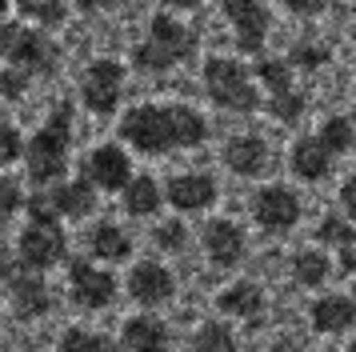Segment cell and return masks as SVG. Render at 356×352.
<instances>
[{
    "instance_id": "obj_1",
    "label": "cell",
    "mask_w": 356,
    "mask_h": 352,
    "mask_svg": "<svg viewBox=\"0 0 356 352\" xmlns=\"http://www.w3.org/2000/svg\"><path fill=\"white\" fill-rule=\"evenodd\" d=\"M120 141L140 157H164L209 141V120L188 104H136L120 116Z\"/></svg>"
},
{
    "instance_id": "obj_2",
    "label": "cell",
    "mask_w": 356,
    "mask_h": 352,
    "mask_svg": "<svg viewBox=\"0 0 356 352\" xmlns=\"http://www.w3.org/2000/svg\"><path fill=\"white\" fill-rule=\"evenodd\" d=\"M72 160V104H56L52 120L24 141V164L36 184H56Z\"/></svg>"
},
{
    "instance_id": "obj_3",
    "label": "cell",
    "mask_w": 356,
    "mask_h": 352,
    "mask_svg": "<svg viewBox=\"0 0 356 352\" xmlns=\"http://www.w3.org/2000/svg\"><path fill=\"white\" fill-rule=\"evenodd\" d=\"M196 48V36L188 24H180L177 16H152V24H148V36L136 45L132 52V61L136 68H145V72H168V68H177L193 56Z\"/></svg>"
},
{
    "instance_id": "obj_4",
    "label": "cell",
    "mask_w": 356,
    "mask_h": 352,
    "mask_svg": "<svg viewBox=\"0 0 356 352\" xmlns=\"http://www.w3.org/2000/svg\"><path fill=\"white\" fill-rule=\"evenodd\" d=\"M204 88H209L212 104H220L228 112H252L260 104L252 72L241 61H232V56H212L204 64Z\"/></svg>"
},
{
    "instance_id": "obj_5",
    "label": "cell",
    "mask_w": 356,
    "mask_h": 352,
    "mask_svg": "<svg viewBox=\"0 0 356 352\" xmlns=\"http://www.w3.org/2000/svg\"><path fill=\"white\" fill-rule=\"evenodd\" d=\"M0 61L8 68H20V72L33 77V72H52L56 61H60V52H56V45L44 32L0 20Z\"/></svg>"
},
{
    "instance_id": "obj_6",
    "label": "cell",
    "mask_w": 356,
    "mask_h": 352,
    "mask_svg": "<svg viewBox=\"0 0 356 352\" xmlns=\"http://www.w3.org/2000/svg\"><path fill=\"white\" fill-rule=\"evenodd\" d=\"M17 260L33 272H44L52 264H60L65 260V228H60V221L56 216H33L29 228L20 232Z\"/></svg>"
},
{
    "instance_id": "obj_7",
    "label": "cell",
    "mask_w": 356,
    "mask_h": 352,
    "mask_svg": "<svg viewBox=\"0 0 356 352\" xmlns=\"http://www.w3.org/2000/svg\"><path fill=\"white\" fill-rule=\"evenodd\" d=\"M120 93H124V68L116 61H92L84 68V80H81V100L88 112L97 116H108V112L120 104Z\"/></svg>"
},
{
    "instance_id": "obj_8",
    "label": "cell",
    "mask_w": 356,
    "mask_h": 352,
    "mask_svg": "<svg viewBox=\"0 0 356 352\" xmlns=\"http://www.w3.org/2000/svg\"><path fill=\"white\" fill-rule=\"evenodd\" d=\"M252 221L264 232H289L300 221V196L284 184H268L252 196Z\"/></svg>"
},
{
    "instance_id": "obj_9",
    "label": "cell",
    "mask_w": 356,
    "mask_h": 352,
    "mask_svg": "<svg viewBox=\"0 0 356 352\" xmlns=\"http://www.w3.org/2000/svg\"><path fill=\"white\" fill-rule=\"evenodd\" d=\"M225 16H228V24H232L236 48H244V52H260L264 48L268 29H273L264 0H225Z\"/></svg>"
},
{
    "instance_id": "obj_10",
    "label": "cell",
    "mask_w": 356,
    "mask_h": 352,
    "mask_svg": "<svg viewBox=\"0 0 356 352\" xmlns=\"http://www.w3.org/2000/svg\"><path fill=\"white\" fill-rule=\"evenodd\" d=\"M132 176V160L120 144H97L88 157H84V180L92 189L104 192H120Z\"/></svg>"
},
{
    "instance_id": "obj_11",
    "label": "cell",
    "mask_w": 356,
    "mask_h": 352,
    "mask_svg": "<svg viewBox=\"0 0 356 352\" xmlns=\"http://www.w3.org/2000/svg\"><path fill=\"white\" fill-rule=\"evenodd\" d=\"M68 292L81 308H108L116 296V276L100 264H88V260H76L68 269Z\"/></svg>"
},
{
    "instance_id": "obj_12",
    "label": "cell",
    "mask_w": 356,
    "mask_h": 352,
    "mask_svg": "<svg viewBox=\"0 0 356 352\" xmlns=\"http://www.w3.org/2000/svg\"><path fill=\"white\" fill-rule=\"evenodd\" d=\"M164 196H168L172 208H180V212H204V208L216 205L220 189H216V180H212L209 173H177V176H168Z\"/></svg>"
},
{
    "instance_id": "obj_13",
    "label": "cell",
    "mask_w": 356,
    "mask_h": 352,
    "mask_svg": "<svg viewBox=\"0 0 356 352\" xmlns=\"http://www.w3.org/2000/svg\"><path fill=\"white\" fill-rule=\"evenodd\" d=\"M204 256H209L216 269H236L244 256V232L236 221H225V216H216V221L204 224Z\"/></svg>"
},
{
    "instance_id": "obj_14",
    "label": "cell",
    "mask_w": 356,
    "mask_h": 352,
    "mask_svg": "<svg viewBox=\"0 0 356 352\" xmlns=\"http://www.w3.org/2000/svg\"><path fill=\"white\" fill-rule=\"evenodd\" d=\"M40 200H44V208H49L56 221H60V216L81 221V216H88V212L97 208V189H92L84 176H76V180H56L52 192L40 196Z\"/></svg>"
},
{
    "instance_id": "obj_15",
    "label": "cell",
    "mask_w": 356,
    "mask_h": 352,
    "mask_svg": "<svg viewBox=\"0 0 356 352\" xmlns=\"http://www.w3.org/2000/svg\"><path fill=\"white\" fill-rule=\"evenodd\" d=\"M120 349L124 352H172V333L161 317H129L120 328Z\"/></svg>"
},
{
    "instance_id": "obj_16",
    "label": "cell",
    "mask_w": 356,
    "mask_h": 352,
    "mask_svg": "<svg viewBox=\"0 0 356 352\" xmlns=\"http://www.w3.org/2000/svg\"><path fill=\"white\" fill-rule=\"evenodd\" d=\"M172 292H177V280L156 260H140L129 272V296L136 304H164V301H172Z\"/></svg>"
},
{
    "instance_id": "obj_17",
    "label": "cell",
    "mask_w": 356,
    "mask_h": 352,
    "mask_svg": "<svg viewBox=\"0 0 356 352\" xmlns=\"http://www.w3.org/2000/svg\"><path fill=\"white\" fill-rule=\"evenodd\" d=\"M8 304H13V312H17L20 320L49 317L52 292H49V285H44V276H36V272L13 276V285H8Z\"/></svg>"
},
{
    "instance_id": "obj_18",
    "label": "cell",
    "mask_w": 356,
    "mask_h": 352,
    "mask_svg": "<svg viewBox=\"0 0 356 352\" xmlns=\"http://www.w3.org/2000/svg\"><path fill=\"white\" fill-rule=\"evenodd\" d=\"M225 164L236 176H264L273 164V152L260 136H232L225 144Z\"/></svg>"
},
{
    "instance_id": "obj_19",
    "label": "cell",
    "mask_w": 356,
    "mask_h": 352,
    "mask_svg": "<svg viewBox=\"0 0 356 352\" xmlns=\"http://www.w3.org/2000/svg\"><path fill=\"white\" fill-rule=\"evenodd\" d=\"M88 253L97 256L100 264H120L132 256V237L113 221H100L92 232H88Z\"/></svg>"
},
{
    "instance_id": "obj_20",
    "label": "cell",
    "mask_w": 356,
    "mask_h": 352,
    "mask_svg": "<svg viewBox=\"0 0 356 352\" xmlns=\"http://www.w3.org/2000/svg\"><path fill=\"white\" fill-rule=\"evenodd\" d=\"M356 324V308L353 296H321L312 304V328L324 336H340Z\"/></svg>"
},
{
    "instance_id": "obj_21",
    "label": "cell",
    "mask_w": 356,
    "mask_h": 352,
    "mask_svg": "<svg viewBox=\"0 0 356 352\" xmlns=\"http://www.w3.org/2000/svg\"><path fill=\"white\" fill-rule=\"evenodd\" d=\"M216 308L225 312V317H236V320H257L260 308H264V292L260 285L252 280H236V285H228L220 296H216Z\"/></svg>"
},
{
    "instance_id": "obj_22",
    "label": "cell",
    "mask_w": 356,
    "mask_h": 352,
    "mask_svg": "<svg viewBox=\"0 0 356 352\" xmlns=\"http://www.w3.org/2000/svg\"><path fill=\"white\" fill-rule=\"evenodd\" d=\"M332 160L337 157L316 136H300V141L292 144V173L300 176V180H324L328 168H332Z\"/></svg>"
},
{
    "instance_id": "obj_23",
    "label": "cell",
    "mask_w": 356,
    "mask_h": 352,
    "mask_svg": "<svg viewBox=\"0 0 356 352\" xmlns=\"http://www.w3.org/2000/svg\"><path fill=\"white\" fill-rule=\"evenodd\" d=\"M124 212H129V216H152V212H156V208H161V184H156V180H152V176L148 173H132L129 176V184H124Z\"/></svg>"
},
{
    "instance_id": "obj_24",
    "label": "cell",
    "mask_w": 356,
    "mask_h": 352,
    "mask_svg": "<svg viewBox=\"0 0 356 352\" xmlns=\"http://www.w3.org/2000/svg\"><path fill=\"white\" fill-rule=\"evenodd\" d=\"M193 352H241V344H236V333L228 324L212 320V324H200L193 333Z\"/></svg>"
},
{
    "instance_id": "obj_25",
    "label": "cell",
    "mask_w": 356,
    "mask_h": 352,
    "mask_svg": "<svg viewBox=\"0 0 356 352\" xmlns=\"http://www.w3.org/2000/svg\"><path fill=\"white\" fill-rule=\"evenodd\" d=\"M252 80H260V84H264L268 100H276V96H284V93H292V88H296V84H292V64L289 61H268V56L257 64Z\"/></svg>"
},
{
    "instance_id": "obj_26",
    "label": "cell",
    "mask_w": 356,
    "mask_h": 352,
    "mask_svg": "<svg viewBox=\"0 0 356 352\" xmlns=\"http://www.w3.org/2000/svg\"><path fill=\"white\" fill-rule=\"evenodd\" d=\"M292 276H296V285L316 288V285H324V280L332 276V260H328L324 253H300L296 260H292Z\"/></svg>"
},
{
    "instance_id": "obj_27",
    "label": "cell",
    "mask_w": 356,
    "mask_h": 352,
    "mask_svg": "<svg viewBox=\"0 0 356 352\" xmlns=\"http://www.w3.org/2000/svg\"><path fill=\"white\" fill-rule=\"evenodd\" d=\"M316 141H321L332 157L348 152V148H353V120H348L344 112H332V116L321 125V136H316Z\"/></svg>"
},
{
    "instance_id": "obj_28",
    "label": "cell",
    "mask_w": 356,
    "mask_h": 352,
    "mask_svg": "<svg viewBox=\"0 0 356 352\" xmlns=\"http://www.w3.org/2000/svg\"><path fill=\"white\" fill-rule=\"evenodd\" d=\"M60 352H120L116 340H108L104 333H92V328H68L60 336Z\"/></svg>"
},
{
    "instance_id": "obj_29",
    "label": "cell",
    "mask_w": 356,
    "mask_h": 352,
    "mask_svg": "<svg viewBox=\"0 0 356 352\" xmlns=\"http://www.w3.org/2000/svg\"><path fill=\"white\" fill-rule=\"evenodd\" d=\"M17 8L33 24H60L68 13V0H17Z\"/></svg>"
},
{
    "instance_id": "obj_30",
    "label": "cell",
    "mask_w": 356,
    "mask_h": 352,
    "mask_svg": "<svg viewBox=\"0 0 356 352\" xmlns=\"http://www.w3.org/2000/svg\"><path fill=\"white\" fill-rule=\"evenodd\" d=\"M305 104H308L305 93H300V88H292V93L268 100V112H273L280 125H292V120H300V116H305Z\"/></svg>"
},
{
    "instance_id": "obj_31",
    "label": "cell",
    "mask_w": 356,
    "mask_h": 352,
    "mask_svg": "<svg viewBox=\"0 0 356 352\" xmlns=\"http://www.w3.org/2000/svg\"><path fill=\"white\" fill-rule=\"evenodd\" d=\"M24 212V192L13 176H0V228L4 224H13V216Z\"/></svg>"
},
{
    "instance_id": "obj_32",
    "label": "cell",
    "mask_w": 356,
    "mask_h": 352,
    "mask_svg": "<svg viewBox=\"0 0 356 352\" xmlns=\"http://www.w3.org/2000/svg\"><path fill=\"white\" fill-rule=\"evenodd\" d=\"M316 237H321L324 244H332V248H344V244H353V224L344 221V216H324Z\"/></svg>"
},
{
    "instance_id": "obj_33",
    "label": "cell",
    "mask_w": 356,
    "mask_h": 352,
    "mask_svg": "<svg viewBox=\"0 0 356 352\" xmlns=\"http://www.w3.org/2000/svg\"><path fill=\"white\" fill-rule=\"evenodd\" d=\"M24 157V136H20V128L13 125H0V168H8L13 160Z\"/></svg>"
},
{
    "instance_id": "obj_34",
    "label": "cell",
    "mask_w": 356,
    "mask_h": 352,
    "mask_svg": "<svg viewBox=\"0 0 356 352\" xmlns=\"http://www.w3.org/2000/svg\"><path fill=\"white\" fill-rule=\"evenodd\" d=\"M184 237H188V232H184L180 221H164L161 228H156V244H161L164 253H180V248H184Z\"/></svg>"
},
{
    "instance_id": "obj_35",
    "label": "cell",
    "mask_w": 356,
    "mask_h": 352,
    "mask_svg": "<svg viewBox=\"0 0 356 352\" xmlns=\"http://www.w3.org/2000/svg\"><path fill=\"white\" fill-rule=\"evenodd\" d=\"M328 61V52L316 45H296L292 48V61L289 64H300V68H321V64Z\"/></svg>"
},
{
    "instance_id": "obj_36",
    "label": "cell",
    "mask_w": 356,
    "mask_h": 352,
    "mask_svg": "<svg viewBox=\"0 0 356 352\" xmlns=\"http://www.w3.org/2000/svg\"><path fill=\"white\" fill-rule=\"evenodd\" d=\"M29 88V72H20V68H4L0 72V93L4 96H24Z\"/></svg>"
},
{
    "instance_id": "obj_37",
    "label": "cell",
    "mask_w": 356,
    "mask_h": 352,
    "mask_svg": "<svg viewBox=\"0 0 356 352\" xmlns=\"http://www.w3.org/2000/svg\"><path fill=\"white\" fill-rule=\"evenodd\" d=\"M289 13H296V16H316V13H324V4L328 0H280Z\"/></svg>"
},
{
    "instance_id": "obj_38",
    "label": "cell",
    "mask_w": 356,
    "mask_h": 352,
    "mask_svg": "<svg viewBox=\"0 0 356 352\" xmlns=\"http://www.w3.org/2000/svg\"><path fill=\"white\" fill-rule=\"evenodd\" d=\"M13 269H17L13 248H4V244H0V280H8V276H13Z\"/></svg>"
},
{
    "instance_id": "obj_39",
    "label": "cell",
    "mask_w": 356,
    "mask_h": 352,
    "mask_svg": "<svg viewBox=\"0 0 356 352\" xmlns=\"http://www.w3.org/2000/svg\"><path fill=\"white\" fill-rule=\"evenodd\" d=\"M268 352H308V349L300 344V340H292V336H280V340H276Z\"/></svg>"
},
{
    "instance_id": "obj_40",
    "label": "cell",
    "mask_w": 356,
    "mask_h": 352,
    "mask_svg": "<svg viewBox=\"0 0 356 352\" xmlns=\"http://www.w3.org/2000/svg\"><path fill=\"white\" fill-rule=\"evenodd\" d=\"M84 13H100V8H108V0H76Z\"/></svg>"
},
{
    "instance_id": "obj_41",
    "label": "cell",
    "mask_w": 356,
    "mask_h": 352,
    "mask_svg": "<svg viewBox=\"0 0 356 352\" xmlns=\"http://www.w3.org/2000/svg\"><path fill=\"white\" fill-rule=\"evenodd\" d=\"M164 8H196V4H200V0H161Z\"/></svg>"
},
{
    "instance_id": "obj_42",
    "label": "cell",
    "mask_w": 356,
    "mask_h": 352,
    "mask_svg": "<svg viewBox=\"0 0 356 352\" xmlns=\"http://www.w3.org/2000/svg\"><path fill=\"white\" fill-rule=\"evenodd\" d=\"M340 200H344V212H353V180L344 184V192H340Z\"/></svg>"
},
{
    "instance_id": "obj_43",
    "label": "cell",
    "mask_w": 356,
    "mask_h": 352,
    "mask_svg": "<svg viewBox=\"0 0 356 352\" xmlns=\"http://www.w3.org/2000/svg\"><path fill=\"white\" fill-rule=\"evenodd\" d=\"M4 16H8V0H0V20H4Z\"/></svg>"
}]
</instances>
